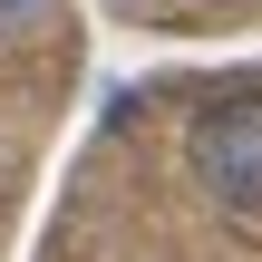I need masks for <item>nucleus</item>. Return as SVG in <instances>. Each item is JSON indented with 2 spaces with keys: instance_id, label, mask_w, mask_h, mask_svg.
I'll list each match as a JSON object with an SVG mask.
<instances>
[{
  "instance_id": "f257e3e1",
  "label": "nucleus",
  "mask_w": 262,
  "mask_h": 262,
  "mask_svg": "<svg viewBox=\"0 0 262 262\" xmlns=\"http://www.w3.org/2000/svg\"><path fill=\"white\" fill-rule=\"evenodd\" d=\"M185 156H194V185L224 204V214H262V97H224V107H204L194 117V136H185Z\"/></svg>"
},
{
  "instance_id": "f03ea898",
  "label": "nucleus",
  "mask_w": 262,
  "mask_h": 262,
  "mask_svg": "<svg viewBox=\"0 0 262 262\" xmlns=\"http://www.w3.org/2000/svg\"><path fill=\"white\" fill-rule=\"evenodd\" d=\"M58 0H0V39H19V29H39Z\"/></svg>"
},
{
  "instance_id": "7ed1b4c3",
  "label": "nucleus",
  "mask_w": 262,
  "mask_h": 262,
  "mask_svg": "<svg viewBox=\"0 0 262 262\" xmlns=\"http://www.w3.org/2000/svg\"><path fill=\"white\" fill-rule=\"evenodd\" d=\"M117 10H146V19H156V10H185V0H117Z\"/></svg>"
}]
</instances>
